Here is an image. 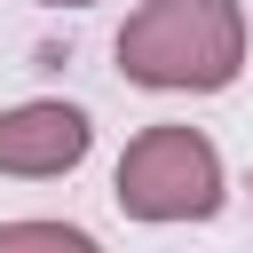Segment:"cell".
<instances>
[{
  "label": "cell",
  "mask_w": 253,
  "mask_h": 253,
  "mask_svg": "<svg viewBox=\"0 0 253 253\" xmlns=\"http://www.w3.org/2000/svg\"><path fill=\"white\" fill-rule=\"evenodd\" d=\"M119 71L158 95H221L245 71L237 0H142L119 24Z\"/></svg>",
  "instance_id": "obj_1"
},
{
  "label": "cell",
  "mask_w": 253,
  "mask_h": 253,
  "mask_svg": "<svg viewBox=\"0 0 253 253\" xmlns=\"http://www.w3.org/2000/svg\"><path fill=\"white\" fill-rule=\"evenodd\" d=\"M111 198L126 221H206L221 213V150L198 126H142L119 150Z\"/></svg>",
  "instance_id": "obj_2"
},
{
  "label": "cell",
  "mask_w": 253,
  "mask_h": 253,
  "mask_svg": "<svg viewBox=\"0 0 253 253\" xmlns=\"http://www.w3.org/2000/svg\"><path fill=\"white\" fill-rule=\"evenodd\" d=\"M95 126L79 103H16L0 111V174H24V182H47V174H71L87 158Z\"/></svg>",
  "instance_id": "obj_3"
},
{
  "label": "cell",
  "mask_w": 253,
  "mask_h": 253,
  "mask_svg": "<svg viewBox=\"0 0 253 253\" xmlns=\"http://www.w3.org/2000/svg\"><path fill=\"white\" fill-rule=\"evenodd\" d=\"M0 253H103L71 221H0Z\"/></svg>",
  "instance_id": "obj_4"
},
{
  "label": "cell",
  "mask_w": 253,
  "mask_h": 253,
  "mask_svg": "<svg viewBox=\"0 0 253 253\" xmlns=\"http://www.w3.org/2000/svg\"><path fill=\"white\" fill-rule=\"evenodd\" d=\"M40 8H87V0H40Z\"/></svg>",
  "instance_id": "obj_5"
}]
</instances>
